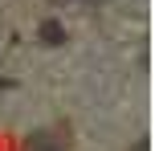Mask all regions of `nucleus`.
<instances>
[{
    "instance_id": "f257e3e1",
    "label": "nucleus",
    "mask_w": 155,
    "mask_h": 151,
    "mask_svg": "<svg viewBox=\"0 0 155 151\" xmlns=\"http://www.w3.org/2000/svg\"><path fill=\"white\" fill-rule=\"evenodd\" d=\"M25 151H70V143H65L57 131H37V135H29Z\"/></svg>"
},
{
    "instance_id": "f03ea898",
    "label": "nucleus",
    "mask_w": 155,
    "mask_h": 151,
    "mask_svg": "<svg viewBox=\"0 0 155 151\" xmlns=\"http://www.w3.org/2000/svg\"><path fill=\"white\" fill-rule=\"evenodd\" d=\"M41 41L45 45H65V29L57 21H41Z\"/></svg>"
}]
</instances>
